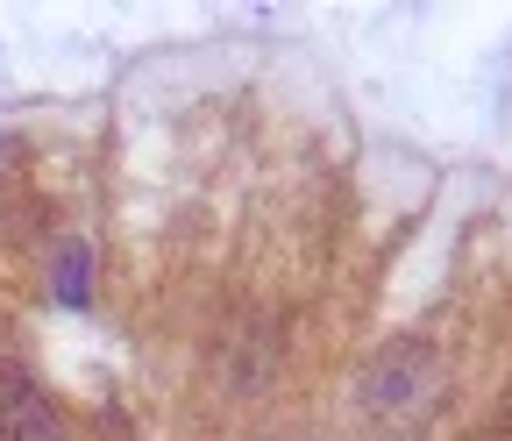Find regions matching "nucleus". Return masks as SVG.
Wrapping results in <instances>:
<instances>
[{
  "label": "nucleus",
  "instance_id": "obj_3",
  "mask_svg": "<svg viewBox=\"0 0 512 441\" xmlns=\"http://www.w3.org/2000/svg\"><path fill=\"white\" fill-rule=\"evenodd\" d=\"M50 299L72 306V313L93 299V242H57V257H50Z\"/></svg>",
  "mask_w": 512,
  "mask_h": 441
},
{
  "label": "nucleus",
  "instance_id": "obj_2",
  "mask_svg": "<svg viewBox=\"0 0 512 441\" xmlns=\"http://www.w3.org/2000/svg\"><path fill=\"white\" fill-rule=\"evenodd\" d=\"M0 441H72L50 406V392L22 363H0Z\"/></svg>",
  "mask_w": 512,
  "mask_h": 441
},
{
  "label": "nucleus",
  "instance_id": "obj_4",
  "mask_svg": "<svg viewBox=\"0 0 512 441\" xmlns=\"http://www.w3.org/2000/svg\"><path fill=\"white\" fill-rule=\"evenodd\" d=\"M463 441H512V399H505L498 413H484V420H477V427H470Z\"/></svg>",
  "mask_w": 512,
  "mask_h": 441
},
{
  "label": "nucleus",
  "instance_id": "obj_1",
  "mask_svg": "<svg viewBox=\"0 0 512 441\" xmlns=\"http://www.w3.org/2000/svg\"><path fill=\"white\" fill-rule=\"evenodd\" d=\"M448 392V370H441V349L420 342V335H392L356 377V420L377 434V441H406L434 420Z\"/></svg>",
  "mask_w": 512,
  "mask_h": 441
}]
</instances>
